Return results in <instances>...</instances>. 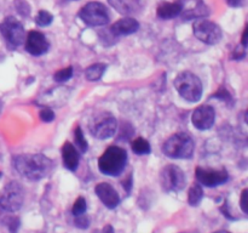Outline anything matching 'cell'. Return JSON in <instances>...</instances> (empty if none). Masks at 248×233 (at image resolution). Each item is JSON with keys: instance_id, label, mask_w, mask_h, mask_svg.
I'll list each match as a JSON object with an SVG mask.
<instances>
[{"instance_id": "11", "label": "cell", "mask_w": 248, "mask_h": 233, "mask_svg": "<svg viewBox=\"0 0 248 233\" xmlns=\"http://www.w3.org/2000/svg\"><path fill=\"white\" fill-rule=\"evenodd\" d=\"M195 177L200 182V184L213 188V187L225 183L229 180V174L225 169H203V167L198 166L195 169Z\"/></svg>"}, {"instance_id": "10", "label": "cell", "mask_w": 248, "mask_h": 233, "mask_svg": "<svg viewBox=\"0 0 248 233\" xmlns=\"http://www.w3.org/2000/svg\"><path fill=\"white\" fill-rule=\"evenodd\" d=\"M0 32L5 40L12 48H17L26 40V32H24L23 24L15 17H6L0 24Z\"/></svg>"}, {"instance_id": "9", "label": "cell", "mask_w": 248, "mask_h": 233, "mask_svg": "<svg viewBox=\"0 0 248 233\" xmlns=\"http://www.w3.org/2000/svg\"><path fill=\"white\" fill-rule=\"evenodd\" d=\"M160 182L165 192H179L186 187V179L181 167L169 164L160 172Z\"/></svg>"}, {"instance_id": "16", "label": "cell", "mask_w": 248, "mask_h": 233, "mask_svg": "<svg viewBox=\"0 0 248 233\" xmlns=\"http://www.w3.org/2000/svg\"><path fill=\"white\" fill-rule=\"evenodd\" d=\"M138 29H140V23H138L137 19L132 18V17H125V18L116 21L109 28V31L111 32V34L115 38H118V36H126L136 33Z\"/></svg>"}, {"instance_id": "33", "label": "cell", "mask_w": 248, "mask_h": 233, "mask_svg": "<svg viewBox=\"0 0 248 233\" xmlns=\"http://www.w3.org/2000/svg\"><path fill=\"white\" fill-rule=\"evenodd\" d=\"M121 183H123L124 188L126 189V192H127V193H130L131 188H132V174H130V175H128V177H127V179H126L125 181H123V182H121Z\"/></svg>"}, {"instance_id": "17", "label": "cell", "mask_w": 248, "mask_h": 233, "mask_svg": "<svg viewBox=\"0 0 248 233\" xmlns=\"http://www.w3.org/2000/svg\"><path fill=\"white\" fill-rule=\"evenodd\" d=\"M62 159H63V165L67 167L70 171H75L79 166V160L80 155L78 153L77 148L74 147V145H72L70 142H64L62 146Z\"/></svg>"}, {"instance_id": "13", "label": "cell", "mask_w": 248, "mask_h": 233, "mask_svg": "<svg viewBox=\"0 0 248 233\" xmlns=\"http://www.w3.org/2000/svg\"><path fill=\"white\" fill-rule=\"evenodd\" d=\"M216 120V112L212 106L203 104L198 107L193 112L191 116V123L199 130H208L213 126Z\"/></svg>"}, {"instance_id": "30", "label": "cell", "mask_w": 248, "mask_h": 233, "mask_svg": "<svg viewBox=\"0 0 248 233\" xmlns=\"http://www.w3.org/2000/svg\"><path fill=\"white\" fill-rule=\"evenodd\" d=\"M212 97H215V99H220V100H227V101H229L232 97H230V94L228 92V90H225L224 87H220L219 90H218L217 92H216L215 95H213Z\"/></svg>"}, {"instance_id": "14", "label": "cell", "mask_w": 248, "mask_h": 233, "mask_svg": "<svg viewBox=\"0 0 248 233\" xmlns=\"http://www.w3.org/2000/svg\"><path fill=\"white\" fill-rule=\"evenodd\" d=\"M97 197L99 200L104 204L108 209H114L120 203V196L118 194L116 189L108 182H101L94 188Z\"/></svg>"}, {"instance_id": "36", "label": "cell", "mask_w": 248, "mask_h": 233, "mask_svg": "<svg viewBox=\"0 0 248 233\" xmlns=\"http://www.w3.org/2000/svg\"><path fill=\"white\" fill-rule=\"evenodd\" d=\"M247 32H248V29L246 27V28H245V31H244V34H242V41H241L242 48H245V49L247 48Z\"/></svg>"}, {"instance_id": "1", "label": "cell", "mask_w": 248, "mask_h": 233, "mask_svg": "<svg viewBox=\"0 0 248 233\" xmlns=\"http://www.w3.org/2000/svg\"><path fill=\"white\" fill-rule=\"evenodd\" d=\"M14 167L21 176L39 181L52 171L53 163L44 154H19L12 160Z\"/></svg>"}, {"instance_id": "32", "label": "cell", "mask_w": 248, "mask_h": 233, "mask_svg": "<svg viewBox=\"0 0 248 233\" xmlns=\"http://www.w3.org/2000/svg\"><path fill=\"white\" fill-rule=\"evenodd\" d=\"M247 193L248 189H244L241 193V200H240V206H241L244 214H247Z\"/></svg>"}, {"instance_id": "12", "label": "cell", "mask_w": 248, "mask_h": 233, "mask_svg": "<svg viewBox=\"0 0 248 233\" xmlns=\"http://www.w3.org/2000/svg\"><path fill=\"white\" fill-rule=\"evenodd\" d=\"M24 48L27 52L33 56H41L46 53L50 49V43L41 32L31 31L26 38Z\"/></svg>"}, {"instance_id": "31", "label": "cell", "mask_w": 248, "mask_h": 233, "mask_svg": "<svg viewBox=\"0 0 248 233\" xmlns=\"http://www.w3.org/2000/svg\"><path fill=\"white\" fill-rule=\"evenodd\" d=\"M7 226H9L10 231H11V233H16L17 232V228H18L19 226V220L16 217H10L7 218Z\"/></svg>"}, {"instance_id": "18", "label": "cell", "mask_w": 248, "mask_h": 233, "mask_svg": "<svg viewBox=\"0 0 248 233\" xmlns=\"http://www.w3.org/2000/svg\"><path fill=\"white\" fill-rule=\"evenodd\" d=\"M182 10H183V4L181 1L162 2L157 6L156 16L161 19L176 18L181 15Z\"/></svg>"}, {"instance_id": "4", "label": "cell", "mask_w": 248, "mask_h": 233, "mask_svg": "<svg viewBox=\"0 0 248 233\" xmlns=\"http://www.w3.org/2000/svg\"><path fill=\"white\" fill-rule=\"evenodd\" d=\"M174 86L181 97H183L186 101L195 103V102L200 101L201 96H202V83H201L200 78L196 77L194 73L182 72L174 79Z\"/></svg>"}, {"instance_id": "27", "label": "cell", "mask_w": 248, "mask_h": 233, "mask_svg": "<svg viewBox=\"0 0 248 233\" xmlns=\"http://www.w3.org/2000/svg\"><path fill=\"white\" fill-rule=\"evenodd\" d=\"M74 225L77 226V227L81 228V230H86V228L90 226L89 216H86V215H85V214H81V215L75 216Z\"/></svg>"}, {"instance_id": "3", "label": "cell", "mask_w": 248, "mask_h": 233, "mask_svg": "<svg viewBox=\"0 0 248 233\" xmlns=\"http://www.w3.org/2000/svg\"><path fill=\"white\" fill-rule=\"evenodd\" d=\"M195 145L188 133H178L167 138L162 146V152L166 157L173 159H189L193 157Z\"/></svg>"}, {"instance_id": "20", "label": "cell", "mask_w": 248, "mask_h": 233, "mask_svg": "<svg viewBox=\"0 0 248 233\" xmlns=\"http://www.w3.org/2000/svg\"><path fill=\"white\" fill-rule=\"evenodd\" d=\"M106 69V63H94V65H91L90 67L86 68L85 75H86L87 80H90V82H97V80H99L103 77Z\"/></svg>"}, {"instance_id": "21", "label": "cell", "mask_w": 248, "mask_h": 233, "mask_svg": "<svg viewBox=\"0 0 248 233\" xmlns=\"http://www.w3.org/2000/svg\"><path fill=\"white\" fill-rule=\"evenodd\" d=\"M203 198V189L201 184L194 183L188 192V203L191 206H198Z\"/></svg>"}, {"instance_id": "37", "label": "cell", "mask_w": 248, "mask_h": 233, "mask_svg": "<svg viewBox=\"0 0 248 233\" xmlns=\"http://www.w3.org/2000/svg\"><path fill=\"white\" fill-rule=\"evenodd\" d=\"M215 233H230V232H228V231H217V232Z\"/></svg>"}, {"instance_id": "26", "label": "cell", "mask_w": 248, "mask_h": 233, "mask_svg": "<svg viewBox=\"0 0 248 233\" xmlns=\"http://www.w3.org/2000/svg\"><path fill=\"white\" fill-rule=\"evenodd\" d=\"M86 209H87L86 199H85L84 197H78V199L75 200L74 205H73L72 208V214L74 216L81 215V214L86 213Z\"/></svg>"}, {"instance_id": "29", "label": "cell", "mask_w": 248, "mask_h": 233, "mask_svg": "<svg viewBox=\"0 0 248 233\" xmlns=\"http://www.w3.org/2000/svg\"><path fill=\"white\" fill-rule=\"evenodd\" d=\"M15 5H16L17 10H18L22 16H28L29 12H31V7H29L28 2L24 1V0H17Z\"/></svg>"}, {"instance_id": "22", "label": "cell", "mask_w": 248, "mask_h": 233, "mask_svg": "<svg viewBox=\"0 0 248 233\" xmlns=\"http://www.w3.org/2000/svg\"><path fill=\"white\" fill-rule=\"evenodd\" d=\"M131 148L138 155H145L152 152V147H150L149 142L143 137H137L136 140H133L131 142Z\"/></svg>"}, {"instance_id": "25", "label": "cell", "mask_w": 248, "mask_h": 233, "mask_svg": "<svg viewBox=\"0 0 248 233\" xmlns=\"http://www.w3.org/2000/svg\"><path fill=\"white\" fill-rule=\"evenodd\" d=\"M73 73H74L73 72V67L69 66V67L62 68V69L57 70V72L55 73V75H53V79L58 83H64L73 77Z\"/></svg>"}, {"instance_id": "23", "label": "cell", "mask_w": 248, "mask_h": 233, "mask_svg": "<svg viewBox=\"0 0 248 233\" xmlns=\"http://www.w3.org/2000/svg\"><path fill=\"white\" fill-rule=\"evenodd\" d=\"M74 140H75V146L79 148V150L81 153H85L89 148V143H87L86 138H85L84 133H82L81 128L80 126H77L74 131Z\"/></svg>"}, {"instance_id": "24", "label": "cell", "mask_w": 248, "mask_h": 233, "mask_svg": "<svg viewBox=\"0 0 248 233\" xmlns=\"http://www.w3.org/2000/svg\"><path fill=\"white\" fill-rule=\"evenodd\" d=\"M53 16L46 10H40L35 16V23L39 27H47L52 23Z\"/></svg>"}, {"instance_id": "2", "label": "cell", "mask_w": 248, "mask_h": 233, "mask_svg": "<svg viewBox=\"0 0 248 233\" xmlns=\"http://www.w3.org/2000/svg\"><path fill=\"white\" fill-rule=\"evenodd\" d=\"M127 163V152L125 148L110 146L99 157L98 169L108 176H119L124 171Z\"/></svg>"}, {"instance_id": "6", "label": "cell", "mask_w": 248, "mask_h": 233, "mask_svg": "<svg viewBox=\"0 0 248 233\" xmlns=\"http://www.w3.org/2000/svg\"><path fill=\"white\" fill-rule=\"evenodd\" d=\"M24 201V189L17 181H11L0 192V206L7 213H15L22 208Z\"/></svg>"}, {"instance_id": "8", "label": "cell", "mask_w": 248, "mask_h": 233, "mask_svg": "<svg viewBox=\"0 0 248 233\" xmlns=\"http://www.w3.org/2000/svg\"><path fill=\"white\" fill-rule=\"evenodd\" d=\"M194 35L207 45H216L222 40V28L208 19H196L193 24Z\"/></svg>"}, {"instance_id": "28", "label": "cell", "mask_w": 248, "mask_h": 233, "mask_svg": "<svg viewBox=\"0 0 248 233\" xmlns=\"http://www.w3.org/2000/svg\"><path fill=\"white\" fill-rule=\"evenodd\" d=\"M39 116L45 123H50V121H52L55 119V113H53V111L51 108H43L39 112Z\"/></svg>"}, {"instance_id": "19", "label": "cell", "mask_w": 248, "mask_h": 233, "mask_svg": "<svg viewBox=\"0 0 248 233\" xmlns=\"http://www.w3.org/2000/svg\"><path fill=\"white\" fill-rule=\"evenodd\" d=\"M210 15V10L208 7L203 4L202 0H195L193 2V6L186 7V9L182 10L181 15L182 18L184 19H193V18H202V17H206Z\"/></svg>"}, {"instance_id": "35", "label": "cell", "mask_w": 248, "mask_h": 233, "mask_svg": "<svg viewBox=\"0 0 248 233\" xmlns=\"http://www.w3.org/2000/svg\"><path fill=\"white\" fill-rule=\"evenodd\" d=\"M93 233H115V232H114L113 226L107 225L104 226L103 228H101V230H94Z\"/></svg>"}, {"instance_id": "7", "label": "cell", "mask_w": 248, "mask_h": 233, "mask_svg": "<svg viewBox=\"0 0 248 233\" xmlns=\"http://www.w3.org/2000/svg\"><path fill=\"white\" fill-rule=\"evenodd\" d=\"M79 17L90 27H102L108 24L110 16L107 6L102 2L91 1L81 7Z\"/></svg>"}, {"instance_id": "5", "label": "cell", "mask_w": 248, "mask_h": 233, "mask_svg": "<svg viewBox=\"0 0 248 233\" xmlns=\"http://www.w3.org/2000/svg\"><path fill=\"white\" fill-rule=\"evenodd\" d=\"M89 129L93 137L98 138V140H106V138L114 136V133H116L118 121L111 113L102 112V113L92 116Z\"/></svg>"}, {"instance_id": "34", "label": "cell", "mask_w": 248, "mask_h": 233, "mask_svg": "<svg viewBox=\"0 0 248 233\" xmlns=\"http://www.w3.org/2000/svg\"><path fill=\"white\" fill-rule=\"evenodd\" d=\"M225 1L232 7H241L245 4V0H225Z\"/></svg>"}, {"instance_id": "15", "label": "cell", "mask_w": 248, "mask_h": 233, "mask_svg": "<svg viewBox=\"0 0 248 233\" xmlns=\"http://www.w3.org/2000/svg\"><path fill=\"white\" fill-rule=\"evenodd\" d=\"M108 2L119 14L126 16L140 14L145 6L144 0H108Z\"/></svg>"}]
</instances>
